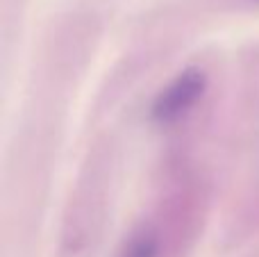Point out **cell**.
<instances>
[{
  "instance_id": "obj_1",
  "label": "cell",
  "mask_w": 259,
  "mask_h": 257,
  "mask_svg": "<svg viewBox=\"0 0 259 257\" xmlns=\"http://www.w3.org/2000/svg\"><path fill=\"white\" fill-rule=\"evenodd\" d=\"M207 89V75L205 71L196 66H189L180 71L164 89L157 94L155 103L150 107V116L157 125H175L180 123L202 98Z\"/></svg>"
},
{
  "instance_id": "obj_2",
  "label": "cell",
  "mask_w": 259,
  "mask_h": 257,
  "mask_svg": "<svg viewBox=\"0 0 259 257\" xmlns=\"http://www.w3.org/2000/svg\"><path fill=\"white\" fill-rule=\"evenodd\" d=\"M121 257H161L159 235H157L155 228L143 226L134 230L123 246Z\"/></svg>"
}]
</instances>
